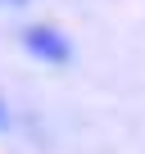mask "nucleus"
Instances as JSON below:
<instances>
[{
  "label": "nucleus",
  "mask_w": 145,
  "mask_h": 154,
  "mask_svg": "<svg viewBox=\"0 0 145 154\" xmlns=\"http://www.w3.org/2000/svg\"><path fill=\"white\" fill-rule=\"evenodd\" d=\"M0 122H5V109H0Z\"/></svg>",
  "instance_id": "2"
},
{
  "label": "nucleus",
  "mask_w": 145,
  "mask_h": 154,
  "mask_svg": "<svg viewBox=\"0 0 145 154\" xmlns=\"http://www.w3.org/2000/svg\"><path fill=\"white\" fill-rule=\"evenodd\" d=\"M27 45H32V54L68 59V41H63V36H54V32H45V27H32V32H27Z\"/></svg>",
  "instance_id": "1"
}]
</instances>
